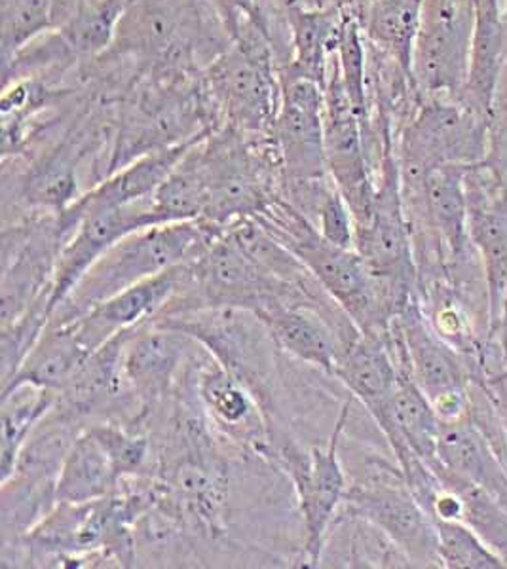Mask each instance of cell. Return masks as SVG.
<instances>
[{
    "label": "cell",
    "mask_w": 507,
    "mask_h": 569,
    "mask_svg": "<svg viewBox=\"0 0 507 569\" xmlns=\"http://www.w3.org/2000/svg\"><path fill=\"white\" fill-rule=\"evenodd\" d=\"M255 219L294 252L361 332H390L391 319L405 302L369 270L356 249L329 243L318 228L284 198L270 203L262 213L255 214Z\"/></svg>",
    "instance_id": "obj_1"
},
{
    "label": "cell",
    "mask_w": 507,
    "mask_h": 569,
    "mask_svg": "<svg viewBox=\"0 0 507 569\" xmlns=\"http://www.w3.org/2000/svg\"><path fill=\"white\" fill-rule=\"evenodd\" d=\"M225 232L227 230L198 219L166 222L128 233L93 262L53 313L50 325L71 323L107 298L157 278L176 266L192 262Z\"/></svg>",
    "instance_id": "obj_2"
},
{
    "label": "cell",
    "mask_w": 507,
    "mask_h": 569,
    "mask_svg": "<svg viewBox=\"0 0 507 569\" xmlns=\"http://www.w3.org/2000/svg\"><path fill=\"white\" fill-rule=\"evenodd\" d=\"M206 84L227 126L246 137H272L280 109V67L270 34L246 21L232 46L213 59Z\"/></svg>",
    "instance_id": "obj_3"
},
{
    "label": "cell",
    "mask_w": 507,
    "mask_h": 569,
    "mask_svg": "<svg viewBox=\"0 0 507 569\" xmlns=\"http://www.w3.org/2000/svg\"><path fill=\"white\" fill-rule=\"evenodd\" d=\"M350 418V405L340 408L331 437L326 447H300L280 426L270 427V448L267 458L272 460L294 485L300 517L305 526V566L316 568L321 563L327 536L335 518L345 505L350 479L340 461V442Z\"/></svg>",
    "instance_id": "obj_4"
},
{
    "label": "cell",
    "mask_w": 507,
    "mask_h": 569,
    "mask_svg": "<svg viewBox=\"0 0 507 569\" xmlns=\"http://www.w3.org/2000/svg\"><path fill=\"white\" fill-rule=\"evenodd\" d=\"M390 329L404 351L410 380L422 389L439 420H458L468 415L469 388L481 378V365L437 335L418 295L397 311Z\"/></svg>",
    "instance_id": "obj_5"
},
{
    "label": "cell",
    "mask_w": 507,
    "mask_h": 569,
    "mask_svg": "<svg viewBox=\"0 0 507 569\" xmlns=\"http://www.w3.org/2000/svg\"><path fill=\"white\" fill-rule=\"evenodd\" d=\"M488 154V120L460 101L420 99L401 133V179H418L439 166L474 168Z\"/></svg>",
    "instance_id": "obj_6"
},
{
    "label": "cell",
    "mask_w": 507,
    "mask_h": 569,
    "mask_svg": "<svg viewBox=\"0 0 507 569\" xmlns=\"http://www.w3.org/2000/svg\"><path fill=\"white\" fill-rule=\"evenodd\" d=\"M474 34V0H422L412 56L418 99L464 101Z\"/></svg>",
    "instance_id": "obj_7"
},
{
    "label": "cell",
    "mask_w": 507,
    "mask_h": 569,
    "mask_svg": "<svg viewBox=\"0 0 507 569\" xmlns=\"http://www.w3.org/2000/svg\"><path fill=\"white\" fill-rule=\"evenodd\" d=\"M345 507L377 526L404 552L410 566L443 568L436 525L410 492L401 467H380L350 482Z\"/></svg>",
    "instance_id": "obj_8"
},
{
    "label": "cell",
    "mask_w": 507,
    "mask_h": 569,
    "mask_svg": "<svg viewBox=\"0 0 507 569\" xmlns=\"http://www.w3.org/2000/svg\"><path fill=\"white\" fill-rule=\"evenodd\" d=\"M284 187L327 179L326 91L312 80L281 82L272 128ZM284 192V188H281Z\"/></svg>",
    "instance_id": "obj_9"
},
{
    "label": "cell",
    "mask_w": 507,
    "mask_h": 569,
    "mask_svg": "<svg viewBox=\"0 0 507 569\" xmlns=\"http://www.w3.org/2000/svg\"><path fill=\"white\" fill-rule=\"evenodd\" d=\"M203 348L181 330L155 321L131 330L122 350V375L136 401L157 407Z\"/></svg>",
    "instance_id": "obj_10"
},
{
    "label": "cell",
    "mask_w": 507,
    "mask_h": 569,
    "mask_svg": "<svg viewBox=\"0 0 507 569\" xmlns=\"http://www.w3.org/2000/svg\"><path fill=\"white\" fill-rule=\"evenodd\" d=\"M192 391L213 431L267 458L270 448L267 412L259 397L238 376L209 356L195 372Z\"/></svg>",
    "instance_id": "obj_11"
},
{
    "label": "cell",
    "mask_w": 507,
    "mask_h": 569,
    "mask_svg": "<svg viewBox=\"0 0 507 569\" xmlns=\"http://www.w3.org/2000/svg\"><path fill=\"white\" fill-rule=\"evenodd\" d=\"M187 264L176 266L157 278L133 284L71 321L69 325L86 350L93 353L120 332L136 329L139 325L157 318L181 289Z\"/></svg>",
    "instance_id": "obj_12"
},
{
    "label": "cell",
    "mask_w": 507,
    "mask_h": 569,
    "mask_svg": "<svg viewBox=\"0 0 507 569\" xmlns=\"http://www.w3.org/2000/svg\"><path fill=\"white\" fill-rule=\"evenodd\" d=\"M469 236L479 252L487 279L490 318L498 310L507 283V196L490 184L483 163L466 169Z\"/></svg>",
    "instance_id": "obj_13"
},
{
    "label": "cell",
    "mask_w": 507,
    "mask_h": 569,
    "mask_svg": "<svg viewBox=\"0 0 507 569\" xmlns=\"http://www.w3.org/2000/svg\"><path fill=\"white\" fill-rule=\"evenodd\" d=\"M401 375H407L399 367L391 350L390 332L388 335H365L359 332L338 357L335 376L354 399L364 405L372 420L382 416L384 408L390 401Z\"/></svg>",
    "instance_id": "obj_14"
},
{
    "label": "cell",
    "mask_w": 507,
    "mask_h": 569,
    "mask_svg": "<svg viewBox=\"0 0 507 569\" xmlns=\"http://www.w3.org/2000/svg\"><path fill=\"white\" fill-rule=\"evenodd\" d=\"M437 463L460 479L483 486L507 509V463L471 415L441 421Z\"/></svg>",
    "instance_id": "obj_15"
},
{
    "label": "cell",
    "mask_w": 507,
    "mask_h": 569,
    "mask_svg": "<svg viewBox=\"0 0 507 569\" xmlns=\"http://www.w3.org/2000/svg\"><path fill=\"white\" fill-rule=\"evenodd\" d=\"M506 63V13L501 0H474V34L463 103L490 120Z\"/></svg>",
    "instance_id": "obj_16"
},
{
    "label": "cell",
    "mask_w": 507,
    "mask_h": 569,
    "mask_svg": "<svg viewBox=\"0 0 507 569\" xmlns=\"http://www.w3.org/2000/svg\"><path fill=\"white\" fill-rule=\"evenodd\" d=\"M397 460L417 453L429 467L437 466V439L441 420L422 389L401 375L382 416L375 420Z\"/></svg>",
    "instance_id": "obj_17"
},
{
    "label": "cell",
    "mask_w": 507,
    "mask_h": 569,
    "mask_svg": "<svg viewBox=\"0 0 507 569\" xmlns=\"http://www.w3.org/2000/svg\"><path fill=\"white\" fill-rule=\"evenodd\" d=\"M346 4L324 10H289V59L280 67V82L312 80L326 88L327 67L337 50Z\"/></svg>",
    "instance_id": "obj_18"
},
{
    "label": "cell",
    "mask_w": 507,
    "mask_h": 569,
    "mask_svg": "<svg viewBox=\"0 0 507 569\" xmlns=\"http://www.w3.org/2000/svg\"><path fill=\"white\" fill-rule=\"evenodd\" d=\"M90 351L80 342L71 325H48L18 370L2 382V393L21 386L63 393L79 375Z\"/></svg>",
    "instance_id": "obj_19"
},
{
    "label": "cell",
    "mask_w": 507,
    "mask_h": 569,
    "mask_svg": "<svg viewBox=\"0 0 507 569\" xmlns=\"http://www.w3.org/2000/svg\"><path fill=\"white\" fill-rule=\"evenodd\" d=\"M356 13L367 42L391 59L412 84V56L420 29L422 0H375L361 4V10Z\"/></svg>",
    "instance_id": "obj_20"
},
{
    "label": "cell",
    "mask_w": 507,
    "mask_h": 569,
    "mask_svg": "<svg viewBox=\"0 0 507 569\" xmlns=\"http://www.w3.org/2000/svg\"><path fill=\"white\" fill-rule=\"evenodd\" d=\"M118 480L109 456L86 427L59 471L56 498L58 503L99 501L117 490Z\"/></svg>",
    "instance_id": "obj_21"
},
{
    "label": "cell",
    "mask_w": 507,
    "mask_h": 569,
    "mask_svg": "<svg viewBox=\"0 0 507 569\" xmlns=\"http://www.w3.org/2000/svg\"><path fill=\"white\" fill-rule=\"evenodd\" d=\"M181 10L171 0H133L112 46L130 52L171 56L181 37Z\"/></svg>",
    "instance_id": "obj_22"
},
{
    "label": "cell",
    "mask_w": 507,
    "mask_h": 569,
    "mask_svg": "<svg viewBox=\"0 0 507 569\" xmlns=\"http://www.w3.org/2000/svg\"><path fill=\"white\" fill-rule=\"evenodd\" d=\"M61 395L50 389L21 386L2 393V447H0V471L2 480L12 475L21 448L33 435L40 421L58 407Z\"/></svg>",
    "instance_id": "obj_23"
},
{
    "label": "cell",
    "mask_w": 507,
    "mask_h": 569,
    "mask_svg": "<svg viewBox=\"0 0 507 569\" xmlns=\"http://www.w3.org/2000/svg\"><path fill=\"white\" fill-rule=\"evenodd\" d=\"M338 72L342 78L346 93L359 120L369 136V71H367V39L358 13L346 7L345 21L335 50Z\"/></svg>",
    "instance_id": "obj_24"
},
{
    "label": "cell",
    "mask_w": 507,
    "mask_h": 569,
    "mask_svg": "<svg viewBox=\"0 0 507 569\" xmlns=\"http://www.w3.org/2000/svg\"><path fill=\"white\" fill-rule=\"evenodd\" d=\"M88 431L99 440L120 479L157 477L152 469L158 471V456L149 435L111 420L90 423Z\"/></svg>",
    "instance_id": "obj_25"
},
{
    "label": "cell",
    "mask_w": 507,
    "mask_h": 569,
    "mask_svg": "<svg viewBox=\"0 0 507 569\" xmlns=\"http://www.w3.org/2000/svg\"><path fill=\"white\" fill-rule=\"evenodd\" d=\"M443 568L504 569L507 562L464 522L434 520Z\"/></svg>",
    "instance_id": "obj_26"
},
{
    "label": "cell",
    "mask_w": 507,
    "mask_h": 569,
    "mask_svg": "<svg viewBox=\"0 0 507 569\" xmlns=\"http://www.w3.org/2000/svg\"><path fill=\"white\" fill-rule=\"evenodd\" d=\"M52 31V0H2V61Z\"/></svg>",
    "instance_id": "obj_27"
},
{
    "label": "cell",
    "mask_w": 507,
    "mask_h": 569,
    "mask_svg": "<svg viewBox=\"0 0 507 569\" xmlns=\"http://www.w3.org/2000/svg\"><path fill=\"white\" fill-rule=\"evenodd\" d=\"M310 222L332 246L356 249V220L335 182H327L321 190L318 203L310 214Z\"/></svg>",
    "instance_id": "obj_28"
},
{
    "label": "cell",
    "mask_w": 507,
    "mask_h": 569,
    "mask_svg": "<svg viewBox=\"0 0 507 569\" xmlns=\"http://www.w3.org/2000/svg\"><path fill=\"white\" fill-rule=\"evenodd\" d=\"M219 18L222 21V29L227 31L228 39L235 40L240 33L241 26L246 21H254L260 29H265L276 44L274 34L270 33V20L262 10L260 0H213Z\"/></svg>",
    "instance_id": "obj_29"
},
{
    "label": "cell",
    "mask_w": 507,
    "mask_h": 569,
    "mask_svg": "<svg viewBox=\"0 0 507 569\" xmlns=\"http://www.w3.org/2000/svg\"><path fill=\"white\" fill-rule=\"evenodd\" d=\"M481 383L485 391H487L488 399H490L493 407H495L498 420H500L507 448V367L485 372L481 376Z\"/></svg>",
    "instance_id": "obj_30"
},
{
    "label": "cell",
    "mask_w": 507,
    "mask_h": 569,
    "mask_svg": "<svg viewBox=\"0 0 507 569\" xmlns=\"http://www.w3.org/2000/svg\"><path fill=\"white\" fill-rule=\"evenodd\" d=\"M488 335H490V340H495L498 343V348H500L501 356H504V361L507 362V283L506 291H504V297H501L500 306H498V310L493 313V318H490V330H488Z\"/></svg>",
    "instance_id": "obj_31"
},
{
    "label": "cell",
    "mask_w": 507,
    "mask_h": 569,
    "mask_svg": "<svg viewBox=\"0 0 507 569\" xmlns=\"http://www.w3.org/2000/svg\"><path fill=\"white\" fill-rule=\"evenodd\" d=\"M93 0H52V31L66 26Z\"/></svg>",
    "instance_id": "obj_32"
},
{
    "label": "cell",
    "mask_w": 507,
    "mask_h": 569,
    "mask_svg": "<svg viewBox=\"0 0 507 569\" xmlns=\"http://www.w3.org/2000/svg\"><path fill=\"white\" fill-rule=\"evenodd\" d=\"M284 12L289 10H324V8L337 7L342 0H274Z\"/></svg>",
    "instance_id": "obj_33"
},
{
    "label": "cell",
    "mask_w": 507,
    "mask_h": 569,
    "mask_svg": "<svg viewBox=\"0 0 507 569\" xmlns=\"http://www.w3.org/2000/svg\"><path fill=\"white\" fill-rule=\"evenodd\" d=\"M351 2H356V4H369V2H375V0H351Z\"/></svg>",
    "instance_id": "obj_34"
},
{
    "label": "cell",
    "mask_w": 507,
    "mask_h": 569,
    "mask_svg": "<svg viewBox=\"0 0 507 569\" xmlns=\"http://www.w3.org/2000/svg\"><path fill=\"white\" fill-rule=\"evenodd\" d=\"M501 4H504V13L507 16V0H501Z\"/></svg>",
    "instance_id": "obj_35"
}]
</instances>
